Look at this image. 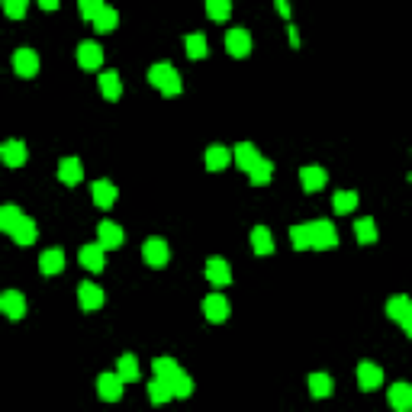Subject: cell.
<instances>
[{"label":"cell","mask_w":412,"mask_h":412,"mask_svg":"<svg viewBox=\"0 0 412 412\" xmlns=\"http://www.w3.org/2000/svg\"><path fill=\"white\" fill-rule=\"evenodd\" d=\"M77 300H81V310L84 312H93V310H100V306L107 303V293H103L97 284L84 280V284L77 287Z\"/></svg>","instance_id":"5"},{"label":"cell","mask_w":412,"mask_h":412,"mask_svg":"<svg viewBox=\"0 0 412 412\" xmlns=\"http://www.w3.org/2000/svg\"><path fill=\"white\" fill-rule=\"evenodd\" d=\"M248 177H252V184H254V187H268V184H270V177H274V165H270L268 158H261L258 165L248 171Z\"/></svg>","instance_id":"34"},{"label":"cell","mask_w":412,"mask_h":412,"mask_svg":"<svg viewBox=\"0 0 412 412\" xmlns=\"http://www.w3.org/2000/svg\"><path fill=\"white\" fill-rule=\"evenodd\" d=\"M103 10V0H81V17L84 20H97V13H100Z\"/></svg>","instance_id":"40"},{"label":"cell","mask_w":412,"mask_h":412,"mask_svg":"<svg viewBox=\"0 0 412 412\" xmlns=\"http://www.w3.org/2000/svg\"><path fill=\"white\" fill-rule=\"evenodd\" d=\"M3 13H7L10 20L26 17V0H7V3H3Z\"/></svg>","instance_id":"41"},{"label":"cell","mask_w":412,"mask_h":412,"mask_svg":"<svg viewBox=\"0 0 412 412\" xmlns=\"http://www.w3.org/2000/svg\"><path fill=\"white\" fill-rule=\"evenodd\" d=\"M203 316L210 322H226L229 319V300L222 293H210V296H203Z\"/></svg>","instance_id":"7"},{"label":"cell","mask_w":412,"mask_h":412,"mask_svg":"<svg viewBox=\"0 0 412 412\" xmlns=\"http://www.w3.org/2000/svg\"><path fill=\"white\" fill-rule=\"evenodd\" d=\"M116 374L123 377V383H135V380H139V361H135V354H123V358H119Z\"/></svg>","instance_id":"29"},{"label":"cell","mask_w":412,"mask_h":412,"mask_svg":"<svg viewBox=\"0 0 412 412\" xmlns=\"http://www.w3.org/2000/svg\"><path fill=\"white\" fill-rule=\"evenodd\" d=\"M206 280L216 287H229L232 284V270H229L226 258H210L206 261Z\"/></svg>","instance_id":"17"},{"label":"cell","mask_w":412,"mask_h":412,"mask_svg":"<svg viewBox=\"0 0 412 412\" xmlns=\"http://www.w3.org/2000/svg\"><path fill=\"white\" fill-rule=\"evenodd\" d=\"M306 387H310V396L326 399V396L332 393V377H328V374H310V377H306Z\"/></svg>","instance_id":"28"},{"label":"cell","mask_w":412,"mask_h":412,"mask_svg":"<svg viewBox=\"0 0 412 412\" xmlns=\"http://www.w3.org/2000/svg\"><path fill=\"white\" fill-rule=\"evenodd\" d=\"M399 326H403V332H406V335L412 338V306H409V312H406V319L399 322Z\"/></svg>","instance_id":"42"},{"label":"cell","mask_w":412,"mask_h":412,"mask_svg":"<svg viewBox=\"0 0 412 412\" xmlns=\"http://www.w3.org/2000/svg\"><path fill=\"white\" fill-rule=\"evenodd\" d=\"M59 181L68 187H75L84 181V165H81V158H61L59 165Z\"/></svg>","instance_id":"15"},{"label":"cell","mask_w":412,"mask_h":412,"mask_svg":"<svg viewBox=\"0 0 412 412\" xmlns=\"http://www.w3.org/2000/svg\"><path fill=\"white\" fill-rule=\"evenodd\" d=\"M409 181H412V174H409Z\"/></svg>","instance_id":"46"},{"label":"cell","mask_w":412,"mask_h":412,"mask_svg":"<svg viewBox=\"0 0 412 412\" xmlns=\"http://www.w3.org/2000/svg\"><path fill=\"white\" fill-rule=\"evenodd\" d=\"M61 268H65V252H61V248H45V252L39 254V270H43L45 277L61 274Z\"/></svg>","instance_id":"19"},{"label":"cell","mask_w":412,"mask_h":412,"mask_svg":"<svg viewBox=\"0 0 412 412\" xmlns=\"http://www.w3.org/2000/svg\"><path fill=\"white\" fill-rule=\"evenodd\" d=\"M409 306H412L409 296L396 293V296H390V300H387V316H390V319H396V322H403L406 312H409Z\"/></svg>","instance_id":"30"},{"label":"cell","mask_w":412,"mask_h":412,"mask_svg":"<svg viewBox=\"0 0 412 412\" xmlns=\"http://www.w3.org/2000/svg\"><path fill=\"white\" fill-rule=\"evenodd\" d=\"M77 65L87 68V71H93V68L103 65V49L93 39H87V43L77 45Z\"/></svg>","instance_id":"12"},{"label":"cell","mask_w":412,"mask_h":412,"mask_svg":"<svg viewBox=\"0 0 412 412\" xmlns=\"http://www.w3.org/2000/svg\"><path fill=\"white\" fill-rule=\"evenodd\" d=\"M123 377L119 374H100L97 377V393H100V399H107V403H116L119 396H123Z\"/></svg>","instance_id":"8"},{"label":"cell","mask_w":412,"mask_h":412,"mask_svg":"<svg viewBox=\"0 0 412 412\" xmlns=\"http://www.w3.org/2000/svg\"><path fill=\"white\" fill-rule=\"evenodd\" d=\"M328 181L326 168H319V165H306V168H300V184H303L306 194H316V190H322Z\"/></svg>","instance_id":"11"},{"label":"cell","mask_w":412,"mask_h":412,"mask_svg":"<svg viewBox=\"0 0 412 412\" xmlns=\"http://www.w3.org/2000/svg\"><path fill=\"white\" fill-rule=\"evenodd\" d=\"M0 158H3V165H10V168H20V165H26V158H29V152H26V142H20V139H7V142L0 145Z\"/></svg>","instance_id":"10"},{"label":"cell","mask_w":412,"mask_h":412,"mask_svg":"<svg viewBox=\"0 0 412 412\" xmlns=\"http://www.w3.org/2000/svg\"><path fill=\"white\" fill-rule=\"evenodd\" d=\"M184 45H187V55H190V59H206V55H210V43H206L203 33H190Z\"/></svg>","instance_id":"33"},{"label":"cell","mask_w":412,"mask_h":412,"mask_svg":"<svg viewBox=\"0 0 412 412\" xmlns=\"http://www.w3.org/2000/svg\"><path fill=\"white\" fill-rule=\"evenodd\" d=\"M290 242H293L296 252H306L312 248V236H310V222H300V226L290 229Z\"/></svg>","instance_id":"36"},{"label":"cell","mask_w":412,"mask_h":412,"mask_svg":"<svg viewBox=\"0 0 412 412\" xmlns=\"http://www.w3.org/2000/svg\"><path fill=\"white\" fill-rule=\"evenodd\" d=\"M148 399H152L155 406H161V403H168V399H174V390H171V383L152 377V383H148Z\"/></svg>","instance_id":"31"},{"label":"cell","mask_w":412,"mask_h":412,"mask_svg":"<svg viewBox=\"0 0 412 412\" xmlns=\"http://www.w3.org/2000/svg\"><path fill=\"white\" fill-rule=\"evenodd\" d=\"M97 84H100V93L107 97V100H119V93H123V81H119L116 71H103Z\"/></svg>","instance_id":"24"},{"label":"cell","mask_w":412,"mask_h":412,"mask_svg":"<svg viewBox=\"0 0 412 412\" xmlns=\"http://www.w3.org/2000/svg\"><path fill=\"white\" fill-rule=\"evenodd\" d=\"M332 206H335V213H351L354 206H358V194H354V190H335Z\"/></svg>","instance_id":"37"},{"label":"cell","mask_w":412,"mask_h":412,"mask_svg":"<svg viewBox=\"0 0 412 412\" xmlns=\"http://www.w3.org/2000/svg\"><path fill=\"white\" fill-rule=\"evenodd\" d=\"M390 406H393V412H412V383H406V380L393 383L390 387Z\"/></svg>","instance_id":"14"},{"label":"cell","mask_w":412,"mask_h":412,"mask_svg":"<svg viewBox=\"0 0 412 412\" xmlns=\"http://www.w3.org/2000/svg\"><path fill=\"white\" fill-rule=\"evenodd\" d=\"M383 383V370L377 367L374 361H361L358 364V387L364 390V393H374V390Z\"/></svg>","instance_id":"6"},{"label":"cell","mask_w":412,"mask_h":412,"mask_svg":"<svg viewBox=\"0 0 412 412\" xmlns=\"http://www.w3.org/2000/svg\"><path fill=\"white\" fill-rule=\"evenodd\" d=\"M226 49H229V55L245 59V55L252 52V33L242 29V26H232V29L226 33Z\"/></svg>","instance_id":"3"},{"label":"cell","mask_w":412,"mask_h":412,"mask_svg":"<svg viewBox=\"0 0 412 412\" xmlns=\"http://www.w3.org/2000/svg\"><path fill=\"white\" fill-rule=\"evenodd\" d=\"M39 7H43V10H59V0H43Z\"/></svg>","instance_id":"44"},{"label":"cell","mask_w":412,"mask_h":412,"mask_svg":"<svg viewBox=\"0 0 412 412\" xmlns=\"http://www.w3.org/2000/svg\"><path fill=\"white\" fill-rule=\"evenodd\" d=\"M310 236H312V248H319V252H328V248H335L338 245V232L328 219L310 222Z\"/></svg>","instance_id":"2"},{"label":"cell","mask_w":412,"mask_h":412,"mask_svg":"<svg viewBox=\"0 0 412 412\" xmlns=\"http://www.w3.org/2000/svg\"><path fill=\"white\" fill-rule=\"evenodd\" d=\"M97 242L103 245V248H119L123 245V229L116 226V222H109V219H103L100 226H97Z\"/></svg>","instance_id":"18"},{"label":"cell","mask_w":412,"mask_h":412,"mask_svg":"<svg viewBox=\"0 0 412 412\" xmlns=\"http://www.w3.org/2000/svg\"><path fill=\"white\" fill-rule=\"evenodd\" d=\"M13 68L20 77H36L39 75V55L33 49H17L13 52Z\"/></svg>","instance_id":"9"},{"label":"cell","mask_w":412,"mask_h":412,"mask_svg":"<svg viewBox=\"0 0 412 412\" xmlns=\"http://www.w3.org/2000/svg\"><path fill=\"white\" fill-rule=\"evenodd\" d=\"M116 23H119V13L113 7H107V3H103V10L97 13V20H93V29H97V33H113V29H116Z\"/></svg>","instance_id":"32"},{"label":"cell","mask_w":412,"mask_h":412,"mask_svg":"<svg viewBox=\"0 0 412 412\" xmlns=\"http://www.w3.org/2000/svg\"><path fill=\"white\" fill-rule=\"evenodd\" d=\"M261 158H264V155H261V152H258V148H254L252 142H238L236 148H232V161H236V165L245 171V174H248V171H252V168H254V165H258Z\"/></svg>","instance_id":"13"},{"label":"cell","mask_w":412,"mask_h":412,"mask_svg":"<svg viewBox=\"0 0 412 412\" xmlns=\"http://www.w3.org/2000/svg\"><path fill=\"white\" fill-rule=\"evenodd\" d=\"M171 390H174V396L187 399V396L194 393V380H190V374H187V370H181V374H177V380L171 383Z\"/></svg>","instance_id":"38"},{"label":"cell","mask_w":412,"mask_h":412,"mask_svg":"<svg viewBox=\"0 0 412 412\" xmlns=\"http://www.w3.org/2000/svg\"><path fill=\"white\" fill-rule=\"evenodd\" d=\"M91 197H93V206H100V210H109V206L116 203V187L109 184V181H93Z\"/></svg>","instance_id":"20"},{"label":"cell","mask_w":412,"mask_h":412,"mask_svg":"<svg viewBox=\"0 0 412 412\" xmlns=\"http://www.w3.org/2000/svg\"><path fill=\"white\" fill-rule=\"evenodd\" d=\"M152 370H155V377H158V380H165V383H174L177 374H181L184 367H181L174 358H155V361H152Z\"/></svg>","instance_id":"22"},{"label":"cell","mask_w":412,"mask_h":412,"mask_svg":"<svg viewBox=\"0 0 412 412\" xmlns=\"http://www.w3.org/2000/svg\"><path fill=\"white\" fill-rule=\"evenodd\" d=\"M36 236H39V232H36V219H29V216L20 219V226L10 232V238H13L17 245H33Z\"/></svg>","instance_id":"25"},{"label":"cell","mask_w":412,"mask_h":412,"mask_svg":"<svg viewBox=\"0 0 412 412\" xmlns=\"http://www.w3.org/2000/svg\"><path fill=\"white\" fill-rule=\"evenodd\" d=\"M290 45H300V33H296V26H290Z\"/></svg>","instance_id":"45"},{"label":"cell","mask_w":412,"mask_h":412,"mask_svg":"<svg viewBox=\"0 0 412 412\" xmlns=\"http://www.w3.org/2000/svg\"><path fill=\"white\" fill-rule=\"evenodd\" d=\"M142 258L148 268H165V264H168V242H165V238H145Z\"/></svg>","instance_id":"4"},{"label":"cell","mask_w":412,"mask_h":412,"mask_svg":"<svg viewBox=\"0 0 412 412\" xmlns=\"http://www.w3.org/2000/svg\"><path fill=\"white\" fill-rule=\"evenodd\" d=\"M81 264H84L87 270H103L107 268V248H103L100 242L84 245V248H81Z\"/></svg>","instance_id":"16"},{"label":"cell","mask_w":412,"mask_h":412,"mask_svg":"<svg viewBox=\"0 0 412 412\" xmlns=\"http://www.w3.org/2000/svg\"><path fill=\"white\" fill-rule=\"evenodd\" d=\"M203 161H206V168L210 171H222L229 161H232V152H229L226 145H210L206 155H203Z\"/></svg>","instance_id":"23"},{"label":"cell","mask_w":412,"mask_h":412,"mask_svg":"<svg viewBox=\"0 0 412 412\" xmlns=\"http://www.w3.org/2000/svg\"><path fill=\"white\" fill-rule=\"evenodd\" d=\"M206 13H210L213 20H226L229 13H232V3H229V0H206Z\"/></svg>","instance_id":"39"},{"label":"cell","mask_w":412,"mask_h":412,"mask_svg":"<svg viewBox=\"0 0 412 412\" xmlns=\"http://www.w3.org/2000/svg\"><path fill=\"white\" fill-rule=\"evenodd\" d=\"M148 81H152L165 97H177V93L184 91V81H181V75L174 71L171 61H158V65L148 68Z\"/></svg>","instance_id":"1"},{"label":"cell","mask_w":412,"mask_h":412,"mask_svg":"<svg viewBox=\"0 0 412 412\" xmlns=\"http://www.w3.org/2000/svg\"><path fill=\"white\" fill-rule=\"evenodd\" d=\"M0 310L7 312L10 319H23L26 316V296L17 293V290H7V293L0 296Z\"/></svg>","instance_id":"21"},{"label":"cell","mask_w":412,"mask_h":412,"mask_svg":"<svg viewBox=\"0 0 412 412\" xmlns=\"http://www.w3.org/2000/svg\"><path fill=\"white\" fill-rule=\"evenodd\" d=\"M354 238L361 245H370V242H377V222L370 216H361V219H354Z\"/></svg>","instance_id":"26"},{"label":"cell","mask_w":412,"mask_h":412,"mask_svg":"<svg viewBox=\"0 0 412 412\" xmlns=\"http://www.w3.org/2000/svg\"><path fill=\"white\" fill-rule=\"evenodd\" d=\"M274 7H277V13H280V17H290V3H287V0H277V3H274Z\"/></svg>","instance_id":"43"},{"label":"cell","mask_w":412,"mask_h":412,"mask_svg":"<svg viewBox=\"0 0 412 412\" xmlns=\"http://www.w3.org/2000/svg\"><path fill=\"white\" fill-rule=\"evenodd\" d=\"M252 248H254V254H270L274 252V238H270L268 226H254L252 229Z\"/></svg>","instance_id":"27"},{"label":"cell","mask_w":412,"mask_h":412,"mask_svg":"<svg viewBox=\"0 0 412 412\" xmlns=\"http://www.w3.org/2000/svg\"><path fill=\"white\" fill-rule=\"evenodd\" d=\"M20 219H23V213L17 210V203H3L0 206V229L3 232H13L20 226Z\"/></svg>","instance_id":"35"}]
</instances>
